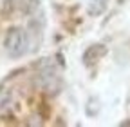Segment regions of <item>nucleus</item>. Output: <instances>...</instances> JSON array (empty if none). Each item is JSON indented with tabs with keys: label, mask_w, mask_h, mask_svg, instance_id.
Masks as SVG:
<instances>
[{
	"label": "nucleus",
	"mask_w": 130,
	"mask_h": 127,
	"mask_svg": "<svg viewBox=\"0 0 130 127\" xmlns=\"http://www.w3.org/2000/svg\"><path fill=\"white\" fill-rule=\"evenodd\" d=\"M107 6H108V0H89L87 13L90 17H100L107 11Z\"/></svg>",
	"instance_id": "4"
},
{
	"label": "nucleus",
	"mask_w": 130,
	"mask_h": 127,
	"mask_svg": "<svg viewBox=\"0 0 130 127\" xmlns=\"http://www.w3.org/2000/svg\"><path fill=\"white\" fill-rule=\"evenodd\" d=\"M126 125H130V122H121V127H126Z\"/></svg>",
	"instance_id": "7"
},
{
	"label": "nucleus",
	"mask_w": 130,
	"mask_h": 127,
	"mask_svg": "<svg viewBox=\"0 0 130 127\" xmlns=\"http://www.w3.org/2000/svg\"><path fill=\"white\" fill-rule=\"evenodd\" d=\"M49 60H43V64L40 66V71H38V84L42 89H45L49 94H56L61 87V78L60 74L56 73L54 66L47 64Z\"/></svg>",
	"instance_id": "2"
},
{
	"label": "nucleus",
	"mask_w": 130,
	"mask_h": 127,
	"mask_svg": "<svg viewBox=\"0 0 130 127\" xmlns=\"http://www.w3.org/2000/svg\"><path fill=\"white\" fill-rule=\"evenodd\" d=\"M27 45H29V36L22 27L7 29V33L4 36V47H6V53L11 58L24 56L27 53Z\"/></svg>",
	"instance_id": "1"
},
{
	"label": "nucleus",
	"mask_w": 130,
	"mask_h": 127,
	"mask_svg": "<svg viewBox=\"0 0 130 127\" xmlns=\"http://www.w3.org/2000/svg\"><path fill=\"white\" fill-rule=\"evenodd\" d=\"M105 55H107V47H105L103 44H92V45H89L87 49H85L81 60H83V64H85L87 67H92V66H96V64L100 62Z\"/></svg>",
	"instance_id": "3"
},
{
	"label": "nucleus",
	"mask_w": 130,
	"mask_h": 127,
	"mask_svg": "<svg viewBox=\"0 0 130 127\" xmlns=\"http://www.w3.org/2000/svg\"><path fill=\"white\" fill-rule=\"evenodd\" d=\"M100 113V100L98 98H90L89 104H87V115L89 116H96Z\"/></svg>",
	"instance_id": "5"
},
{
	"label": "nucleus",
	"mask_w": 130,
	"mask_h": 127,
	"mask_svg": "<svg viewBox=\"0 0 130 127\" xmlns=\"http://www.w3.org/2000/svg\"><path fill=\"white\" fill-rule=\"evenodd\" d=\"M22 11L25 13V15H29V13H32L35 9H38V0H22Z\"/></svg>",
	"instance_id": "6"
},
{
	"label": "nucleus",
	"mask_w": 130,
	"mask_h": 127,
	"mask_svg": "<svg viewBox=\"0 0 130 127\" xmlns=\"http://www.w3.org/2000/svg\"><path fill=\"white\" fill-rule=\"evenodd\" d=\"M118 2H119V4H121V2H125V0H118Z\"/></svg>",
	"instance_id": "8"
}]
</instances>
